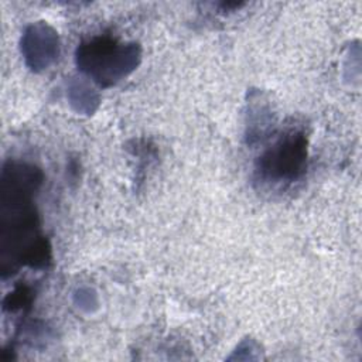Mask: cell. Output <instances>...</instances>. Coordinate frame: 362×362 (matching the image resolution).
I'll use <instances>...</instances> for the list:
<instances>
[{
    "mask_svg": "<svg viewBox=\"0 0 362 362\" xmlns=\"http://www.w3.org/2000/svg\"><path fill=\"white\" fill-rule=\"evenodd\" d=\"M78 69L95 83L109 88L130 75L141 59L140 45L100 35L81 42L75 54Z\"/></svg>",
    "mask_w": 362,
    "mask_h": 362,
    "instance_id": "1",
    "label": "cell"
},
{
    "mask_svg": "<svg viewBox=\"0 0 362 362\" xmlns=\"http://www.w3.org/2000/svg\"><path fill=\"white\" fill-rule=\"evenodd\" d=\"M307 140L301 132H287L260 157L257 171L269 182H293L305 170Z\"/></svg>",
    "mask_w": 362,
    "mask_h": 362,
    "instance_id": "2",
    "label": "cell"
},
{
    "mask_svg": "<svg viewBox=\"0 0 362 362\" xmlns=\"http://www.w3.org/2000/svg\"><path fill=\"white\" fill-rule=\"evenodd\" d=\"M20 47L25 65L34 72L47 69L59 55L58 34L44 21L33 23L24 30Z\"/></svg>",
    "mask_w": 362,
    "mask_h": 362,
    "instance_id": "3",
    "label": "cell"
},
{
    "mask_svg": "<svg viewBox=\"0 0 362 362\" xmlns=\"http://www.w3.org/2000/svg\"><path fill=\"white\" fill-rule=\"evenodd\" d=\"M66 96L74 110L81 115H92L99 106L98 92L83 78L69 82Z\"/></svg>",
    "mask_w": 362,
    "mask_h": 362,
    "instance_id": "4",
    "label": "cell"
},
{
    "mask_svg": "<svg viewBox=\"0 0 362 362\" xmlns=\"http://www.w3.org/2000/svg\"><path fill=\"white\" fill-rule=\"evenodd\" d=\"M75 303L81 310L92 311L93 308L98 307V296L93 290L90 288H81L75 294Z\"/></svg>",
    "mask_w": 362,
    "mask_h": 362,
    "instance_id": "5",
    "label": "cell"
}]
</instances>
